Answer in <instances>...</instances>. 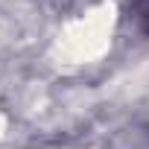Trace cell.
<instances>
[{
	"label": "cell",
	"instance_id": "1",
	"mask_svg": "<svg viewBox=\"0 0 149 149\" xmlns=\"http://www.w3.org/2000/svg\"><path fill=\"white\" fill-rule=\"evenodd\" d=\"M146 24H149V9H146Z\"/></svg>",
	"mask_w": 149,
	"mask_h": 149
}]
</instances>
